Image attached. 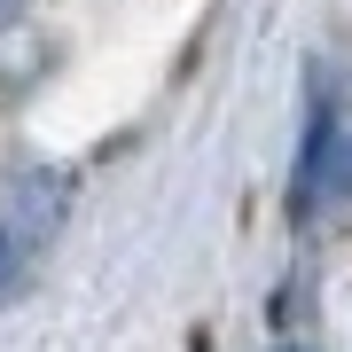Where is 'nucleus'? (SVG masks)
Masks as SVG:
<instances>
[{
    "instance_id": "obj_3",
    "label": "nucleus",
    "mask_w": 352,
    "mask_h": 352,
    "mask_svg": "<svg viewBox=\"0 0 352 352\" xmlns=\"http://www.w3.org/2000/svg\"><path fill=\"white\" fill-rule=\"evenodd\" d=\"M282 352H305V344H282Z\"/></svg>"
},
{
    "instance_id": "obj_1",
    "label": "nucleus",
    "mask_w": 352,
    "mask_h": 352,
    "mask_svg": "<svg viewBox=\"0 0 352 352\" xmlns=\"http://www.w3.org/2000/svg\"><path fill=\"white\" fill-rule=\"evenodd\" d=\"M55 219H63V180L39 173V180H16L8 188V204H0V298L24 282V266L55 235Z\"/></svg>"
},
{
    "instance_id": "obj_2",
    "label": "nucleus",
    "mask_w": 352,
    "mask_h": 352,
    "mask_svg": "<svg viewBox=\"0 0 352 352\" xmlns=\"http://www.w3.org/2000/svg\"><path fill=\"white\" fill-rule=\"evenodd\" d=\"M329 164H337V110L314 102V118H305V149H298V180H289V212H314L321 188H329Z\"/></svg>"
}]
</instances>
